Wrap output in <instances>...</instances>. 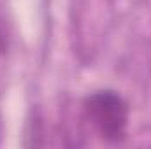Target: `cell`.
Masks as SVG:
<instances>
[{
  "instance_id": "obj_1",
  "label": "cell",
  "mask_w": 151,
  "mask_h": 149,
  "mask_svg": "<svg viewBox=\"0 0 151 149\" xmlns=\"http://www.w3.org/2000/svg\"><path fill=\"white\" fill-rule=\"evenodd\" d=\"M84 112L97 133L107 142H121L128 126V104L113 90H100L84 100Z\"/></svg>"
},
{
  "instance_id": "obj_2",
  "label": "cell",
  "mask_w": 151,
  "mask_h": 149,
  "mask_svg": "<svg viewBox=\"0 0 151 149\" xmlns=\"http://www.w3.org/2000/svg\"><path fill=\"white\" fill-rule=\"evenodd\" d=\"M7 47V42H5V35H4V30H2V25H0V53H4Z\"/></svg>"
}]
</instances>
